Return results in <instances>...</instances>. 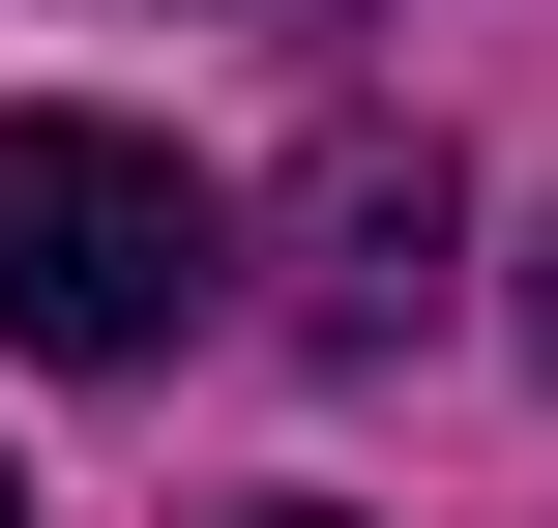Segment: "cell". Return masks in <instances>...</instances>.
<instances>
[{
	"instance_id": "6da1fadb",
	"label": "cell",
	"mask_w": 558,
	"mask_h": 528,
	"mask_svg": "<svg viewBox=\"0 0 558 528\" xmlns=\"http://www.w3.org/2000/svg\"><path fill=\"white\" fill-rule=\"evenodd\" d=\"M206 294H235V206H206L147 118H0V323H29V353L147 382Z\"/></svg>"
},
{
	"instance_id": "7a4b0ae2",
	"label": "cell",
	"mask_w": 558,
	"mask_h": 528,
	"mask_svg": "<svg viewBox=\"0 0 558 528\" xmlns=\"http://www.w3.org/2000/svg\"><path fill=\"white\" fill-rule=\"evenodd\" d=\"M294 323H324V353H412V323H441V147L353 118V147L294 176Z\"/></svg>"
},
{
	"instance_id": "3957f363",
	"label": "cell",
	"mask_w": 558,
	"mask_h": 528,
	"mask_svg": "<svg viewBox=\"0 0 558 528\" xmlns=\"http://www.w3.org/2000/svg\"><path fill=\"white\" fill-rule=\"evenodd\" d=\"M530 382H558V235H530Z\"/></svg>"
},
{
	"instance_id": "277c9868",
	"label": "cell",
	"mask_w": 558,
	"mask_h": 528,
	"mask_svg": "<svg viewBox=\"0 0 558 528\" xmlns=\"http://www.w3.org/2000/svg\"><path fill=\"white\" fill-rule=\"evenodd\" d=\"M0 528H29V470H0Z\"/></svg>"
},
{
	"instance_id": "5b68a950",
	"label": "cell",
	"mask_w": 558,
	"mask_h": 528,
	"mask_svg": "<svg viewBox=\"0 0 558 528\" xmlns=\"http://www.w3.org/2000/svg\"><path fill=\"white\" fill-rule=\"evenodd\" d=\"M265 528H324V500H265Z\"/></svg>"
}]
</instances>
